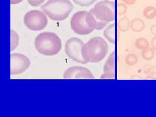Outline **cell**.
<instances>
[{"label": "cell", "mask_w": 156, "mask_h": 117, "mask_svg": "<svg viewBox=\"0 0 156 117\" xmlns=\"http://www.w3.org/2000/svg\"><path fill=\"white\" fill-rule=\"evenodd\" d=\"M77 5L82 7H88L94 4L97 0H73Z\"/></svg>", "instance_id": "e0dca14e"}, {"label": "cell", "mask_w": 156, "mask_h": 117, "mask_svg": "<svg viewBox=\"0 0 156 117\" xmlns=\"http://www.w3.org/2000/svg\"><path fill=\"white\" fill-rule=\"evenodd\" d=\"M127 11V7L123 3H119L118 4L117 8V13L119 16L124 15Z\"/></svg>", "instance_id": "d6986e66"}, {"label": "cell", "mask_w": 156, "mask_h": 117, "mask_svg": "<svg viewBox=\"0 0 156 117\" xmlns=\"http://www.w3.org/2000/svg\"><path fill=\"white\" fill-rule=\"evenodd\" d=\"M104 36L109 42L115 43V25L114 23L109 25L103 32Z\"/></svg>", "instance_id": "8fae6325"}, {"label": "cell", "mask_w": 156, "mask_h": 117, "mask_svg": "<svg viewBox=\"0 0 156 117\" xmlns=\"http://www.w3.org/2000/svg\"><path fill=\"white\" fill-rule=\"evenodd\" d=\"M135 46L139 50H144L149 48L150 44L146 39L140 37L136 39Z\"/></svg>", "instance_id": "9a60e30c"}, {"label": "cell", "mask_w": 156, "mask_h": 117, "mask_svg": "<svg viewBox=\"0 0 156 117\" xmlns=\"http://www.w3.org/2000/svg\"><path fill=\"white\" fill-rule=\"evenodd\" d=\"M126 61L128 65L133 66L137 62V58L134 54H130L126 56Z\"/></svg>", "instance_id": "ac0fdd59"}, {"label": "cell", "mask_w": 156, "mask_h": 117, "mask_svg": "<svg viewBox=\"0 0 156 117\" xmlns=\"http://www.w3.org/2000/svg\"><path fill=\"white\" fill-rule=\"evenodd\" d=\"M73 6L69 0H49L41 9L50 19L62 21L72 11Z\"/></svg>", "instance_id": "277c9868"}, {"label": "cell", "mask_w": 156, "mask_h": 117, "mask_svg": "<svg viewBox=\"0 0 156 117\" xmlns=\"http://www.w3.org/2000/svg\"><path fill=\"white\" fill-rule=\"evenodd\" d=\"M115 52H113L109 56L103 69V74L101 79H114L115 76Z\"/></svg>", "instance_id": "30bf717a"}, {"label": "cell", "mask_w": 156, "mask_h": 117, "mask_svg": "<svg viewBox=\"0 0 156 117\" xmlns=\"http://www.w3.org/2000/svg\"><path fill=\"white\" fill-rule=\"evenodd\" d=\"M122 2L129 5H131L134 4L136 0H122Z\"/></svg>", "instance_id": "44dd1931"}, {"label": "cell", "mask_w": 156, "mask_h": 117, "mask_svg": "<svg viewBox=\"0 0 156 117\" xmlns=\"http://www.w3.org/2000/svg\"><path fill=\"white\" fill-rule=\"evenodd\" d=\"M131 29L135 32H140L144 30L145 24L143 20L140 18H135L131 20L130 24Z\"/></svg>", "instance_id": "7c38bea8"}, {"label": "cell", "mask_w": 156, "mask_h": 117, "mask_svg": "<svg viewBox=\"0 0 156 117\" xmlns=\"http://www.w3.org/2000/svg\"><path fill=\"white\" fill-rule=\"evenodd\" d=\"M65 79H94L95 76L86 68L79 66L70 67L65 71L63 75Z\"/></svg>", "instance_id": "9c48e42d"}, {"label": "cell", "mask_w": 156, "mask_h": 117, "mask_svg": "<svg viewBox=\"0 0 156 117\" xmlns=\"http://www.w3.org/2000/svg\"><path fill=\"white\" fill-rule=\"evenodd\" d=\"M154 54V50L153 48H148L143 51L141 56L145 60H150L153 59Z\"/></svg>", "instance_id": "2e32d148"}, {"label": "cell", "mask_w": 156, "mask_h": 117, "mask_svg": "<svg viewBox=\"0 0 156 117\" xmlns=\"http://www.w3.org/2000/svg\"><path fill=\"white\" fill-rule=\"evenodd\" d=\"M96 21L90 11H78L71 19V27L78 34L86 35L96 29Z\"/></svg>", "instance_id": "5b68a950"}, {"label": "cell", "mask_w": 156, "mask_h": 117, "mask_svg": "<svg viewBox=\"0 0 156 117\" xmlns=\"http://www.w3.org/2000/svg\"><path fill=\"white\" fill-rule=\"evenodd\" d=\"M108 51L106 41L101 37H94L83 46L82 55L87 63H97L105 58Z\"/></svg>", "instance_id": "6da1fadb"}, {"label": "cell", "mask_w": 156, "mask_h": 117, "mask_svg": "<svg viewBox=\"0 0 156 117\" xmlns=\"http://www.w3.org/2000/svg\"><path fill=\"white\" fill-rule=\"evenodd\" d=\"M151 31L153 34L156 36V24H154L151 26Z\"/></svg>", "instance_id": "603a6c76"}, {"label": "cell", "mask_w": 156, "mask_h": 117, "mask_svg": "<svg viewBox=\"0 0 156 117\" xmlns=\"http://www.w3.org/2000/svg\"><path fill=\"white\" fill-rule=\"evenodd\" d=\"M151 45L152 48L156 51V36L154 37L152 40H151Z\"/></svg>", "instance_id": "7402d4cb"}, {"label": "cell", "mask_w": 156, "mask_h": 117, "mask_svg": "<svg viewBox=\"0 0 156 117\" xmlns=\"http://www.w3.org/2000/svg\"><path fill=\"white\" fill-rule=\"evenodd\" d=\"M96 21V29L101 30L109 23L115 19L114 2L105 0L95 4L94 8L89 11Z\"/></svg>", "instance_id": "3957f363"}, {"label": "cell", "mask_w": 156, "mask_h": 117, "mask_svg": "<svg viewBox=\"0 0 156 117\" xmlns=\"http://www.w3.org/2000/svg\"><path fill=\"white\" fill-rule=\"evenodd\" d=\"M45 0H28L29 4L32 6L37 7L41 5L44 2Z\"/></svg>", "instance_id": "ffe728a7"}, {"label": "cell", "mask_w": 156, "mask_h": 117, "mask_svg": "<svg viewBox=\"0 0 156 117\" xmlns=\"http://www.w3.org/2000/svg\"><path fill=\"white\" fill-rule=\"evenodd\" d=\"M35 45L37 51L46 56L56 55L62 48L61 40L54 33L39 34L36 38Z\"/></svg>", "instance_id": "7a4b0ae2"}, {"label": "cell", "mask_w": 156, "mask_h": 117, "mask_svg": "<svg viewBox=\"0 0 156 117\" xmlns=\"http://www.w3.org/2000/svg\"><path fill=\"white\" fill-rule=\"evenodd\" d=\"M118 24V27L121 31L126 32L129 29L131 23L128 17L125 16L119 20Z\"/></svg>", "instance_id": "4fadbf2b"}, {"label": "cell", "mask_w": 156, "mask_h": 117, "mask_svg": "<svg viewBox=\"0 0 156 117\" xmlns=\"http://www.w3.org/2000/svg\"><path fill=\"white\" fill-rule=\"evenodd\" d=\"M143 15L148 19H153L156 16V9L153 6L146 7L143 11Z\"/></svg>", "instance_id": "5bb4252c"}, {"label": "cell", "mask_w": 156, "mask_h": 117, "mask_svg": "<svg viewBox=\"0 0 156 117\" xmlns=\"http://www.w3.org/2000/svg\"><path fill=\"white\" fill-rule=\"evenodd\" d=\"M23 20L26 26L33 31L41 30L46 27L48 23L46 14L39 10H31L27 12Z\"/></svg>", "instance_id": "8992f818"}, {"label": "cell", "mask_w": 156, "mask_h": 117, "mask_svg": "<svg viewBox=\"0 0 156 117\" xmlns=\"http://www.w3.org/2000/svg\"><path fill=\"white\" fill-rule=\"evenodd\" d=\"M30 64V60L26 56L20 53H12L11 55V74L24 72Z\"/></svg>", "instance_id": "ba28073f"}, {"label": "cell", "mask_w": 156, "mask_h": 117, "mask_svg": "<svg viewBox=\"0 0 156 117\" xmlns=\"http://www.w3.org/2000/svg\"><path fill=\"white\" fill-rule=\"evenodd\" d=\"M23 0H11V4L12 5H15V4H19Z\"/></svg>", "instance_id": "cb8c5ba5"}, {"label": "cell", "mask_w": 156, "mask_h": 117, "mask_svg": "<svg viewBox=\"0 0 156 117\" xmlns=\"http://www.w3.org/2000/svg\"><path fill=\"white\" fill-rule=\"evenodd\" d=\"M84 44L79 38L73 37L69 39L65 44V52L67 56L74 61L81 63H87L82 55V49Z\"/></svg>", "instance_id": "52a82bcc"}]
</instances>
